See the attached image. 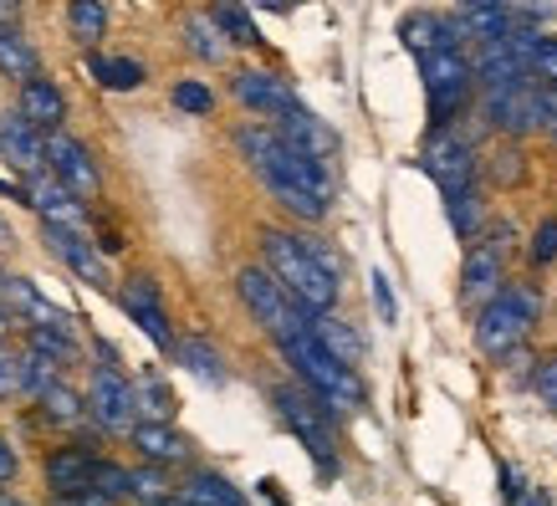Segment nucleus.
<instances>
[{"instance_id":"1","label":"nucleus","mask_w":557,"mask_h":506,"mask_svg":"<svg viewBox=\"0 0 557 506\" xmlns=\"http://www.w3.org/2000/svg\"><path fill=\"white\" fill-rule=\"evenodd\" d=\"M261 261H267L271 276L292 292V303L307 307L312 318L338 307L343 282L333 276V271H322L318 261H312V251L297 240V231H276V225H267V231H261Z\"/></svg>"},{"instance_id":"2","label":"nucleus","mask_w":557,"mask_h":506,"mask_svg":"<svg viewBox=\"0 0 557 506\" xmlns=\"http://www.w3.org/2000/svg\"><path fill=\"white\" fill-rule=\"evenodd\" d=\"M276 354L287 358L292 373H297V379H302V384L312 388V394H318L333 415H354V409H363L369 388H363L358 369H354V363H343V358H333L312 333L282 337V343H276Z\"/></svg>"},{"instance_id":"3","label":"nucleus","mask_w":557,"mask_h":506,"mask_svg":"<svg viewBox=\"0 0 557 506\" xmlns=\"http://www.w3.org/2000/svg\"><path fill=\"white\" fill-rule=\"evenodd\" d=\"M542 318V297L527 282H507L486 307H475V348L491 358H507L527 343V333Z\"/></svg>"},{"instance_id":"4","label":"nucleus","mask_w":557,"mask_h":506,"mask_svg":"<svg viewBox=\"0 0 557 506\" xmlns=\"http://www.w3.org/2000/svg\"><path fill=\"white\" fill-rule=\"evenodd\" d=\"M420 83L424 102H430V128H456V119L471 108L475 83V62L460 47H435L420 57Z\"/></svg>"},{"instance_id":"5","label":"nucleus","mask_w":557,"mask_h":506,"mask_svg":"<svg viewBox=\"0 0 557 506\" xmlns=\"http://www.w3.org/2000/svg\"><path fill=\"white\" fill-rule=\"evenodd\" d=\"M271 405L287 420V430L307 445V456L318 460L322 476H338V445H333V409L322 405L318 394L297 379V384H276L271 388Z\"/></svg>"},{"instance_id":"6","label":"nucleus","mask_w":557,"mask_h":506,"mask_svg":"<svg viewBox=\"0 0 557 506\" xmlns=\"http://www.w3.org/2000/svg\"><path fill=\"white\" fill-rule=\"evenodd\" d=\"M236 292H240V303H246V312L261 322V333H271V343H282L292 333H312V312L292 303V292L271 276L267 261L261 267H240Z\"/></svg>"},{"instance_id":"7","label":"nucleus","mask_w":557,"mask_h":506,"mask_svg":"<svg viewBox=\"0 0 557 506\" xmlns=\"http://www.w3.org/2000/svg\"><path fill=\"white\" fill-rule=\"evenodd\" d=\"M414 164L435 180L440 195H456V189H471L475 185V169H481V159H475V149L456 134V128H430V138L420 144V159H414Z\"/></svg>"},{"instance_id":"8","label":"nucleus","mask_w":557,"mask_h":506,"mask_svg":"<svg viewBox=\"0 0 557 506\" xmlns=\"http://www.w3.org/2000/svg\"><path fill=\"white\" fill-rule=\"evenodd\" d=\"M507 287V246L491 240H471L466 267H460V303L466 307H486L496 292Z\"/></svg>"},{"instance_id":"9","label":"nucleus","mask_w":557,"mask_h":506,"mask_svg":"<svg viewBox=\"0 0 557 506\" xmlns=\"http://www.w3.org/2000/svg\"><path fill=\"white\" fill-rule=\"evenodd\" d=\"M26 205H32L41 225H57V231H77L87 236V205L77 189H67L62 180H47V174H26Z\"/></svg>"},{"instance_id":"10","label":"nucleus","mask_w":557,"mask_h":506,"mask_svg":"<svg viewBox=\"0 0 557 506\" xmlns=\"http://www.w3.org/2000/svg\"><path fill=\"white\" fill-rule=\"evenodd\" d=\"M231 98H236L246 113H256V119H282V113L297 108V92L287 87V77H276V72H267V67L231 72Z\"/></svg>"},{"instance_id":"11","label":"nucleus","mask_w":557,"mask_h":506,"mask_svg":"<svg viewBox=\"0 0 557 506\" xmlns=\"http://www.w3.org/2000/svg\"><path fill=\"white\" fill-rule=\"evenodd\" d=\"M134 415H138L134 384H128L113 363H102V369L92 373V420H98L102 430H134L138 424Z\"/></svg>"},{"instance_id":"12","label":"nucleus","mask_w":557,"mask_h":506,"mask_svg":"<svg viewBox=\"0 0 557 506\" xmlns=\"http://www.w3.org/2000/svg\"><path fill=\"white\" fill-rule=\"evenodd\" d=\"M47 164H51V174L62 180L67 189H77V195H98V185H102V174H98V164H92V153H87V144H77L72 134H62V128H51L47 134Z\"/></svg>"},{"instance_id":"13","label":"nucleus","mask_w":557,"mask_h":506,"mask_svg":"<svg viewBox=\"0 0 557 506\" xmlns=\"http://www.w3.org/2000/svg\"><path fill=\"white\" fill-rule=\"evenodd\" d=\"M119 303H123V312H128V318H134L144 333H149L153 348H164V354H170L174 343H180V337H174V328H170V318H164V303H159L153 276H134V282L123 287Z\"/></svg>"},{"instance_id":"14","label":"nucleus","mask_w":557,"mask_h":506,"mask_svg":"<svg viewBox=\"0 0 557 506\" xmlns=\"http://www.w3.org/2000/svg\"><path fill=\"white\" fill-rule=\"evenodd\" d=\"M271 128H276V138H282V144L312 153V159H333V153L343 149V138L333 134V128H327L318 113H307L302 102H297L292 113H282V119H271Z\"/></svg>"},{"instance_id":"15","label":"nucleus","mask_w":557,"mask_h":506,"mask_svg":"<svg viewBox=\"0 0 557 506\" xmlns=\"http://www.w3.org/2000/svg\"><path fill=\"white\" fill-rule=\"evenodd\" d=\"M47 246L62 261H67L72 271H77V282H87V287H113V271H108V261H102V251L92 246L87 236H77V231H57V225H47Z\"/></svg>"},{"instance_id":"16","label":"nucleus","mask_w":557,"mask_h":506,"mask_svg":"<svg viewBox=\"0 0 557 506\" xmlns=\"http://www.w3.org/2000/svg\"><path fill=\"white\" fill-rule=\"evenodd\" d=\"M0 153H5V164L16 169V174H41L47 138H41V128L26 113H16V119H0Z\"/></svg>"},{"instance_id":"17","label":"nucleus","mask_w":557,"mask_h":506,"mask_svg":"<svg viewBox=\"0 0 557 506\" xmlns=\"http://www.w3.org/2000/svg\"><path fill=\"white\" fill-rule=\"evenodd\" d=\"M128 435H134L138 456L153 460V466H185L189 451H195V445H189V440L180 435L170 420H138Z\"/></svg>"},{"instance_id":"18","label":"nucleus","mask_w":557,"mask_h":506,"mask_svg":"<svg viewBox=\"0 0 557 506\" xmlns=\"http://www.w3.org/2000/svg\"><path fill=\"white\" fill-rule=\"evenodd\" d=\"M21 113L36 123V128H62L67 119V98H62V87L51 83V77H32V83H21Z\"/></svg>"},{"instance_id":"19","label":"nucleus","mask_w":557,"mask_h":506,"mask_svg":"<svg viewBox=\"0 0 557 506\" xmlns=\"http://www.w3.org/2000/svg\"><path fill=\"white\" fill-rule=\"evenodd\" d=\"M185 47H189V57L195 62H225L231 57V36L220 32V21L210 16V11H189L185 16Z\"/></svg>"},{"instance_id":"20","label":"nucleus","mask_w":557,"mask_h":506,"mask_svg":"<svg viewBox=\"0 0 557 506\" xmlns=\"http://www.w3.org/2000/svg\"><path fill=\"white\" fill-rule=\"evenodd\" d=\"M312 337H318L333 358H343V363H354V369L363 363V337H358L354 322H343L338 312H318V318H312Z\"/></svg>"},{"instance_id":"21","label":"nucleus","mask_w":557,"mask_h":506,"mask_svg":"<svg viewBox=\"0 0 557 506\" xmlns=\"http://www.w3.org/2000/svg\"><path fill=\"white\" fill-rule=\"evenodd\" d=\"M5 303L16 307L21 318L47 322V328H67V333H72V318H67V312H62V307H51L47 297H41V292L26 282V276H11V282H5Z\"/></svg>"},{"instance_id":"22","label":"nucleus","mask_w":557,"mask_h":506,"mask_svg":"<svg viewBox=\"0 0 557 506\" xmlns=\"http://www.w3.org/2000/svg\"><path fill=\"white\" fill-rule=\"evenodd\" d=\"M92 471H98V460L87 456V451H57L47 456V486L62 496V491H77V486H92Z\"/></svg>"},{"instance_id":"23","label":"nucleus","mask_w":557,"mask_h":506,"mask_svg":"<svg viewBox=\"0 0 557 506\" xmlns=\"http://www.w3.org/2000/svg\"><path fill=\"white\" fill-rule=\"evenodd\" d=\"M0 72L16 77V83L41 77V57H36V47L16 32V26H5V21H0Z\"/></svg>"},{"instance_id":"24","label":"nucleus","mask_w":557,"mask_h":506,"mask_svg":"<svg viewBox=\"0 0 557 506\" xmlns=\"http://www.w3.org/2000/svg\"><path fill=\"white\" fill-rule=\"evenodd\" d=\"M261 185L271 189V200L282 205V210H287L292 220H302V225H322V220H327V210H333V205L327 200H318V195H307L302 185H292V180H261Z\"/></svg>"},{"instance_id":"25","label":"nucleus","mask_w":557,"mask_h":506,"mask_svg":"<svg viewBox=\"0 0 557 506\" xmlns=\"http://www.w3.org/2000/svg\"><path fill=\"white\" fill-rule=\"evenodd\" d=\"M87 72H92L108 92H138V87L149 83L144 62H134V57H87Z\"/></svg>"},{"instance_id":"26","label":"nucleus","mask_w":557,"mask_h":506,"mask_svg":"<svg viewBox=\"0 0 557 506\" xmlns=\"http://www.w3.org/2000/svg\"><path fill=\"white\" fill-rule=\"evenodd\" d=\"M460 21H466V41H502V36L517 26V16H511L507 0H496V5H475V11H460Z\"/></svg>"},{"instance_id":"27","label":"nucleus","mask_w":557,"mask_h":506,"mask_svg":"<svg viewBox=\"0 0 557 506\" xmlns=\"http://www.w3.org/2000/svg\"><path fill=\"white\" fill-rule=\"evenodd\" d=\"M210 16L220 21V32L231 36V47H261V26L251 21V5H246V0H215Z\"/></svg>"},{"instance_id":"28","label":"nucleus","mask_w":557,"mask_h":506,"mask_svg":"<svg viewBox=\"0 0 557 506\" xmlns=\"http://www.w3.org/2000/svg\"><path fill=\"white\" fill-rule=\"evenodd\" d=\"M445 215L456 225L460 240H481V225H486V205H481V189H456V195H445Z\"/></svg>"},{"instance_id":"29","label":"nucleus","mask_w":557,"mask_h":506,"mask_svg":"<svg viewBox=\"0 0 557 506\" xmlns=\"http://www.w3.org/2000/svg\"><path fill=\"white\" fill-rule=\"evenodd\" d=\"M185 502L189 506H251L246 496H240L225 476H215V471H195L185 481Z\"/></svg>"},{"instance_id":"30","label":"nucleus","mask_w":557,"mask_h":506,"mask_svg":"<svg viewBox=\"0 0 557 506\" xmlns=\"http://www.w3.org/2000/svg\"><path fill=\"white\" fill-rule=\"evenodd\" d=\"M26 348L51 358V363H72V358H77V343H72L67 328H47V322H32V328H26Z\"/></svg>"},{"instance_id":"31","label":"nucleus","mask_w":557,"mask_h":506,"mask_svg":"<svg viewBox=\"0 0 557 506\" xmlns=\"http://www.w3.org/2000/svg\"><path fill=\"white\" fill-rule=\"evenodd\" d=\"M174 354H180V363H185L189 373H200V379H210V384H225V363H220V354L205 343V337H180Z\"/></svg>"},{"instance_id":"32","label":"nucleus","mask_w":557,"mask_h":506,"mask_svg":"<svg viewBox=\"0 0 557 506\" xmlns=\"http://www.w3.org/2000/svg\"><path fill=\"white\" fill-rule=\"evenodd\" d=\"M67 26H72V41L98 47L102 32H108V11H102V0H72V5H67Z\"/></svg>"},{"instance_id":"33","label":"nucleus","mask_w":557,"mask_h":506,"mask_svg":"<svg viewBox=\"0 0 557 506\" xmlns=\"http://www.w3.org/2000/svg\"><path fill=\"white\" fill-rule=\"evenodd\" d=\"M41 409H47V420H57V424H83L87 415H92V399H83V394L67 384H51L47 394H41Z\"/></svg>"},{"instance_id":"34","label":"nucleus","mask_w":557,"mask_h":506,"mask_svg":"<svg viewBox=\"0 0 557 506\" xmlns=\"http://www.w3.org/2000/svg\"><path fill=\"white\" fill-rule=\"evenodd\" d=\"M170 98L180 113H189V119H210V113H215V92L205 83H174Z\"/></svg>"},{"instance_id":"35","label":"nucleus","mask_w":557,"mask_h":506,"mask_svg":"<svg viewBox=\"0 0 557 506\" xmlns=\"http://www.w3.org/2000/svg\"><path fill=\"white\" fill-rule=\"evenodd\" d=\"M57 369H62V363H51V358H41V354H26L21 358V388L41 399V394L57 384Z\"/></svg>"},{"instance_id":"36","label":"nucleus","mask_w":557,"mask_h":506,"mask_svg":"<svg viewBox=\"0 0 557 506\" xmlns=\"http://www.w3.org/2000/svg\"><path fill=\"white\" fill-rule=\"evenodd\" d=\"M92 486L108 491L113 502H128V496H134V471H123V466H113V460H98V471H92Z\"/></svg>"},{"instance_id":"37","label":"nucleus","mask_w":557,"mask_h":506,"mask_svg":"<svg viewBox=\"0 0 557 506\" xmlns=\"http://www.w3.org/2000/svg\"><path fill=\"white\" fill-rule=\"evenodd\" d=\"M134 496H138V502H164V496H170V476H164V466H153V460H149V466H138V471H134Z\"/></svg>"},{"instance_id":"38","label":"nucleus","mask_w":557,"mask_h":506,"mask_svg":"<svg viewBox=\"0 0 557 506\" xmlns=\"http://www.w3.org/2000/svg\"><path fill=\"white\" fill-rule=\"evenodd\" d=\"M134 394H138V405L149 409L153 420H170V415H174V394H170V384H159V379H144V384H138Z\"/></svg>"},{"instance_id":"39","label":"nucleus","mask_w":557,"mask_h":506,"mask_svg":"<svg viewBox=\"0 0 557 506\" xmlns=\"http://www.w3.org/2000/svg\"><path fill=\"white\" fill-rule=\"evenodd\" d=\"M491 180H496V185H522L527 180V164H522V149H517V144H511V149H496Z\"/></svg>"},{"instance_id":"40","label":"nucleus","mask_w":557,"mask_h":506,"mask_svg":"<svg viewBox=\"0 0 557 506\" xmlns=\"http://www.w3.org/2000/svg\"><path fill=\"white\" fill-rule=\"evenodd\" d=\"M527 256H532V267H547V261H557V215L542 220L537 231H532V246H527Z\"/></svg>"},{"instance_id":"41","label":"nucleus","mask_w":557,"mask_h":506,"mask_svg":"<svg viewBox=\"0 0 557 506\" xmlns=\"http://www.w3.org/2000/svg\"><path fill=\"white\" fill-rule=\"evenodd\" d=\"M297 240H302L307 251H312V261H318L322 271H333V276H338V282H343V256L333 251V246H327V240H322L318 231H297Z\"/></svg>"},{"instance_id":"42","label":"nucleus","mask_w":557,"mask_h":506,"mask_svg":"<svg viewBox=\"0 0 557 506\" xmlns=\"http://www.w3.org/2000/svg\"><path fill=\"white\" fill-rule=\"evenodd\" d=\"M532 394L547 409H557V358H542L537 369H532Z\"/></svg>"},{"instance_id":"43","label":"nucleus","mask_w":557,"mask_h":506,"mask_svg":"<svg viewBox=\"0 0 557 506\" xmlns=\"http://www.w3.org/2000/svg\"><path fill=\"white\" fill-rule=\"evenodd\" d=\"M532 83L557 87V36H547V41H542L537 62H532Z\"/></svg>"},{"instance_id":"44","label":"nucleus","mask_w":557,"mask_h":506,"mask_svg":"<svg viewBox=\"0 0 557 506\" xmlns=\"http://www.w3.org/2000/svg\"><path fill=\"white\" fill-rule=\"evenodd\" d=\"M369 282H373V303H379V318H384V322H399V303H394V287H388V276H384V271H373Z\"/></svg>"},{"instance_id":"45","label":"nucleus","mask_w":557,"mask_h":506,"mask_svg":"<svg viewBox=\"0 0 557 506\" xmlns=\"http://www.w3.org/2000/svg\"><path fill=\"white\" fill-rule=\"evenodd\" d=\"M57 506H119V502H113L108 491H98V486H77V491H62Z\"/></svg>"},{"instance_id":"46","label":"nucleus","mask_w":557,"mask_h":506,"mask_svg":"<svg viewBox=\"0 0 557 506\" xmlns=\"http://www.w3.org/2000/svg\"><path fill=\"white\" fill-rule=\"evenodd\" d=\"M11 388H21V363H16V358L0 354V399H5Z\"/></svg>"},{"instance_id":"47","label":"nucleus","mask_w":557,"mask_h":506,"mask_svg":"<svg viewBox=\"0 0 557 506\" xmlns=\"http://www.w3.org/2000/svg\"><path fill=\"white\" fill-rule=\"evenodd\" d=\"M517 502H522V481H517L511 466H502V506H517Z\"/></svg>"},{"instance_id":"48","label":"nucleus","mask_w":557,"mask_h":506,"mask_svg":"<svg viewBox=\"0 0 557 506\" xmlns=\"http://www.w3.org/2000/svg\"><path fill=\"white\" fill-rule=\"evenodd\" d=\"M5 481H16V451H11V440L0 435V486Z\"/></svg>"},{"instance_id":"49","label":"nucleus","mask_w":557,"mask_h":506,"mask_svg":"<svg viewBox=\"0 0 557 506\" xmlns=\"http://www.w3.org/2000/svg\"><path fill=\"white\" fill-rule=\"evenodd\" d=\"M246 5H256V11H276V16H287L297 0H246Z\"/></svg>"},{"instance_id":"50","label":"nucleus","mask_w":557,"mask_h":506,"mask_svg":"<svg viewBox=\"0 0 557 506\" xmlns=\"http://www.w3.org/2000/svg\"><path fill=\"white\" fill-rule=\"evenodd\" d=\"M21 16V0H0V21H5V26H11V21Z\"/></svg>"},{"instance_id":"51","label":"nucleus","mask_w":557,"mask_h":506,"mask_svg":"<svg viewBox=\"0 0 557 506\" xmlns=\"http://www.w3.org/2000/svg\"><path fill=\"white\" fill-rule=\"evenodd\" d=\"M11 328H16V318H11V312L0 307V343H5V333H11Z\"/></svg>"},{"instance_id":"52","label":"nucleus","mask_w":557,"mask_h":506,"mask_svg":"<svg viewBox=\"0 0 557 506\" xmlns=\"http://www.w3.org/2000/svg\"><path fill=\"white\" fill-rule=\"evenodd\" d=\"M0 506H26L21 496H11V491H0Z\"/></svg>"},{"instance_id":"53","label":"nucleus","mask_w":557,"mask_h":506,"mask_svg":"<svg viewBox=\"0 0 557 506\" xmlns=\"http://www.w3.org/2000/svg\"><path fill=\"white\" fill-rule=\"evenodd\" d=\"M11 240H16V236H11V225L0 220V246H11Z\"/></svg>"},{"instance_id":"54","label":"nucleus","mask_w":557,"mask_h":506,"mask_svg":"<svg viewBox=\"0 0 557 506\" xmlns=\"http://www.w3.org/2000/svg\"><path fill=\"white\" fill-rule=\"evenodd\" d=\"M153 506H189L185 496H180V502H174V496H164V502H153Z\"/></svg>"},{"instance_id":"55","label":"nucleus","mask_w":557,"mask_h":506,"mask_svg":"<svg viewBox=\"0 0 557 506\" xmlns=\"http://www.w3.org/2000/svg\"><path fill=\"white\" fill-rule=\"evenodd\" d=\"M527 506H547V496H542V491H537V496H532V502H527Z\"/></svg>"},{"instance_id":"56","label":"nucleus","mask_w":557,"mask_h":506,"mask_svg":"<svg viewBox=\"0 0 557 506\" xmlns=\"http://www.w3.org/2000/svg\"><path fill=\"white\" fill-rule=\"evenodd\" d=\"M553 92H557V87H553Z\"/></svg>"}]
</instances>
